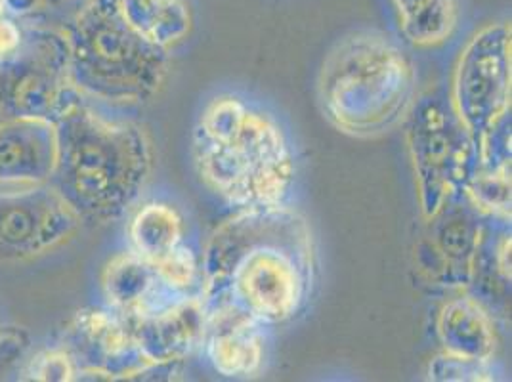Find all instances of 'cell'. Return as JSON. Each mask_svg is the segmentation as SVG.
Segmentation results:
<instances>
[{
  "label": "cell",
  "instance_id": "cell-9",
  "mask_svg": "<svg viewBox=\"0 0 512 382\" xmlns=\"http://www.w3.org/2000/svg\"><path fill=\"white\" fill-rule=\"evenodd\" d=\"M65 352L77 375L85 379L172 381L180 373L155 367L142 356L125 316L106 308H86L69 321L64 335Z\"/></svg>",
  "mask_w": 512,
  "mask_h": 382
},
{
  "label": "cell",
  "instance_id": "cell-15",
  "mask_svg": "<svg viewBox=\"0 0 512 382\" xmlns=\"http://www.w3.org/2000/svg\"><path fill=\"white\" fill-rule=\"evenodd\" d=\"M436 337L449 356L491 363L497 350V331L482 300L459 295L449 298L436 319Z\"/></svg>",
  "mask_w": 512,
  "mask_h": 382
},
{
  "label": "cell",
  "instance_id": "cell-24",
  "mask_svg": "<svg viewBox=\"0 0 512 382\" xmlns=\"http://www.w3.org/2000/svg\"><path fill=\"white\" fill-rule=\"evenodd\" d=\"M29 348V337L22 329H4L0 331V379H4L16 363L22 360Z\"/></svg>",
  "mask_w": 512,
  "mask_h": 382
},
{
  "label": "cell",
  "instance_id": "cell-10",
  "mask_svg": "<svg viewBox=\"0 0 512 382\" xmlns=\"http://www.w3.org/2000/svg\"><path fill=\"white\" fill-rule=\"evenodd\" d=\"M83 220L48 182L0 186V262H23L67 243Z\"/></svg>",
  "mask_w": 512,
  "mask_h": 382
},
{
  "label": "cell",
  "instance_id": "cell-21",
  "mask_svg": "<svg viewBox=\"0 0 512 382\" xmlns=\"http://www.w3.org/2000/svg\"><path fill=\"white\" fill-rule=\"evenodd\" d=\"M151 266L172 295L188 297L201 293V256L188 243Z\"/></svg>",
  "mask_w": 512,
  "mask_h": 382
},
{
  "label": "cell",
  "instance_id": "cell-26",
  "mask_svg": "<svg viewBox=\"0 0 512 382\" xmlns=\"http://www.w3.org/2000/svg\"><path fill=\"white\" fill-rule=\"evenodd\" d=\"M75 0H8V10L20 16H33L48 10H58Z\"/></svg>",
  "mask_w": 512,
  "mask_h": 382
},
{
  "label": "cell",
  "instance_id": "cell-4",
  "mask_svg": "<svg viewBox=\"0 0 512 382\" xmlns=\"http://www.w3.org/2000/svg\"><path fill=\"white\" fill-rule=\"evenodd\" d=\"M321 111L333 127L375 138L406 121L417 100V69L381 31H356L327 54L318 77Z\"/></svg>",
  "mask_w": 512,
  "mask_h": 382
},
{
  "label": "cell",
  "instance_id": "cell-3",
  "mask_svg": "<svg viewBox=\"0 0 512 382\" xmlns=\"http://www.w3.org/2000/svg\"><path fill=\"white\" fill-rule=\"evenodd\" d=\"M192 159L201 184L235 211L283 205L297 178L295 153L278 119L235 94L203 107Z\"/></svg>",
  "mask_w": 512,
  "mask_h": 382
},
{
  "label": "cell",
  "instance_id": "cell-5",
  "mask_svg": "<svg viewBox=\"0 0 512 382\" xmlns=\"http://www.w3.org/2000/svg\"><path fill=\"white\" fill-rule=\"evenodd\" d=\"M71 85L90 100L111 106H144L167 83L172 52L140 37L115 0H86L64 29Z\"/></svg>",
  "mask_w": 512,
  "mask_h": 382
},
{
  "label": "cell",
  "instance_id": "cell-8",
  "mask_svg": "<svg viewBox=\"0 0 512 382\" xmlns=\"http://www.w3.org/2000/svg\"><path fill=\"white\" fill-rule=\"evenodd\" d=\"M511 90V23H488L470 37L455 62L449 107L476 142L511 117Z\"/></svg>",
  "mask_w": 512,
  "mask_h": 382
},
{
  "label": "cell",
  "instance_id": "cell-17",
  "mask_svg": "<svg viewBox=\"0 0 512 382\" xmlns=\"http://www.w3.org/2000/svg\"><path fill=\"white\" fill-rule=\"evenodd\" d=\"M128 251L155 264L186 243V220L169 201L136 203L128 213Z\"/></svg>",
  "mask_w": 512,
  "mask_h": 382
},
{
  "label": "cell",
  "instance_id": "cell-2",
  "mask_svg": "<svg viewBox=\"0 0 512 382\" xmlns=\"http://www.w3.org/2000/svg\"><path fill=\"white\" fill-rule=\"evenodd\" d=\"M54 132L48 184L83 222L109 224L140 203L153 172L146 128L102 115L79 96L54 119Z\"/></svg>",
  "mask_w": 512,
  "mask_h": 382
},
{
  "label": "cell",
  "instance_id": "cell-13",
  "mask_svg": "<svg viewBox=\"0 0 512 382\" xmlns=\"http://www.w3.org/2000/svg\"><path fill=\"white\" fill-rule=\"evenodd\" d=\"M205 327L199 350L222 377H255L266 361V325L226 304H205Z\"/></svg>",
  "mask_w": 512,
  "mask_h": 382
},
{
  "label": "cell",
  "instance_id": "cell-7",
  "mask_svg": "<svg viewBox=\"0 0 512 382\" xmlns=\"http://www.w3.org/2000/svg\"><path fill=\"white\" fill-rule=\"evenodd\" d=\"M79 96L69 77L65 31H23L20 48L0 60V125L20 119L54 121Z\"/></svg>",
  "mask_w": 512,
  "mask_h": 382
},
{
  "label": "cell",
  "instance_id": "cell-14",
  "mask_svg": "<svg viewBox=\"0 0 512 382\" xmlns=\"http://www.w3.org/2000/svg\"><path fill=\"white\" fill-rule=\"evenodd\" d=\"M54 163V121L20 119L0 125V186L48 182Z\"/></svg>",
  "mask_w": 512,
  "mask_h": 382
},
{
  "label": "cell",
  "instance_id": "cell-6",
  "mask_svg": "<svg viewBox=\"0 0 512 382\" xmlns=\"http://www.w3.org/2000/svg\"><path fill=\"white\" fill-rule=\"evenodd\" d=\"M406 121L419 207L428 220L461 197L476 169L478 151L449 104L436 98L415 100Z\"/></svg>",
  "mask_w": 512,
  "mask_h": 382
},
{
  "label": "cell",
  "instance_id": "cell-27",
  "mask_svg": "<svg viewBox=\"0 0 512 382\" xmlns=\"http://www.w3.org/2000/svg\"><path fill=\"white\" fill-rule=\"evenodd\" d=\"M8 12V0H0V18Z\"/></svg>",
  "mask_w": 512,
  "mask_h": 382
},
{
  "label": "cell",
  "instance_id": "cell-1",
  "mask_svg": "<svg viewBox=\"0 0 512 382\" xmlns=\"http://www.w3.org/2000/svg\"><path fill=\"white\" fill-rule=\"evenodd\" d=\"M316 281V247L302 214L285 203L235 211L201 253L205 304L234 306L266 327L304 310Z\"/></svg>",
  "mask_w": 512,
  "mask_h": 382
},
{
  "label": "cell",
  "instance_id": "cell-11",
  "mask_svg": "<svg viewBox=\"0 0 512 382\" xmlns=\"http://www.w3.org/2000/svg\"><path fill=\"white\" fill-rule=\"evenodd\" d=\"M480 214L469 205L449 203L444 211L425 220L428 232L417 247L421 272L436 285L461 291L469 287L474 260L486 228L478 222Z\"/></svg>",
  "mask_w": 512,
  "mask_h": 382
},
{
  "label": "cell",
  "instance_id": "cell-20",
  "mask_svg": "<svg viewBox=\"0 0 512 382\" xmlns=\"http://www.w3.org/2000/svg\"><path fill=\"white\" fill-rule=\"evenodd\" d=\"M461 197L474 213L511 224V163H476Z\"/></svg>",
  "mask_w": 512,
  "mask_h": 382
},
{
  "label": "cell",
  "instance_id": "cell-18",
  "mask_svg": "<svg viewBox=\"0 0 512 382\" xmlns=\"http://www.w3.org/2000/svg\"><path fill=\"white\" fill-rule=\"evenodd\" d=\"M115 6L140 37L167 52L192 35L193 12L188 0H115Z\"/></svg>",
  "mask_w": 512,
  "mask_h": 382
},
{
  "label": "cell",
  "instance_id": "cell-19",
  "mask_svg": "<svg viewBox=\"0 0 512 382\" xmlns=\"http://www.w3.org/2000/svg\"><path fill=\"white\" fill-rule=\"evenodd\" d=\"M407 43L432 48L449 41L459 22L455 0H392Z\"/></svg>",
  "mask_w": 512,
  "mask_h": 382
},
{
  "label": "cell",
  "instance_id": "cell-23",
  "mask_svg": "<svg viewBox=\"0 0 512 382\" xmlns=\"http://www.w3.org/2000/svg\"><path fill=\"white\" fill-rule=\"evenodd\" d=\"M27 375L33 381H75L77 369L64 348H56L43 352L35 360H31Z\"/></svg>",
  "mask_w": 512,
  "mask_h": 382
},
{
  "label": "cell",
  "instance_id": "cell-22",
  "mask_svg": "<svg viewBox=\"0 0 512 382\" xmlns=\"http://www.w3.org/2000/svg\"><path fill=\"white\" fill-rule=\"evenodd\" d=\"M428 377L432 381H493V367L491 363L465 360L444 352L430 363Z\"/></svg>",
  "mask_w": 512,
  "mask_h": 382
},
{
  "label": "cell",
  "instance_id": "cell-16",
  "mask_svg": "<svg viewBox=\"0 0 512 382\" xmlns=\"http://www.w3.org/2000/svg\"><path fill=\"white\" fill-rule=\"evenodd\" d=\"M107 306L125 318L146 314L171 302L176 295L161 283L150 262L132 251L113 256L102 272Z\"/></svg>",
  "mask_w": 512,
  "mask_h": 382
},
{
  "label": "cell",
  "instance_id": "cell-12",
  "mask_svg": "<svg viewBox=\"0 0 512 382\" xmlns=\"http://www.w3.org/2000/svg\"><path fill=\"white\" fill-rule=\"evenodd\" d=\"M205 314V300L197 293L125 319L148 363L182 373L184 361L201 346Z\"/></svg>",
  "mask_w": 512,
  "mask_h": 382
},
{
  "label": "cell",
  "instance_id": "cell-25",
  "mask_svg": "<svg viewBox=\"0 0 512 382\" xmlns=\"http://www.w3.org/2000/svg\"><path fill=\"white\" fill-rule=\"evenodd\" d=\"M23 41V29L10 18H0V60L14 54Z\"/></svg>",
  "mask_w": 512,
  "mask_h": 382
}]
</instances>
